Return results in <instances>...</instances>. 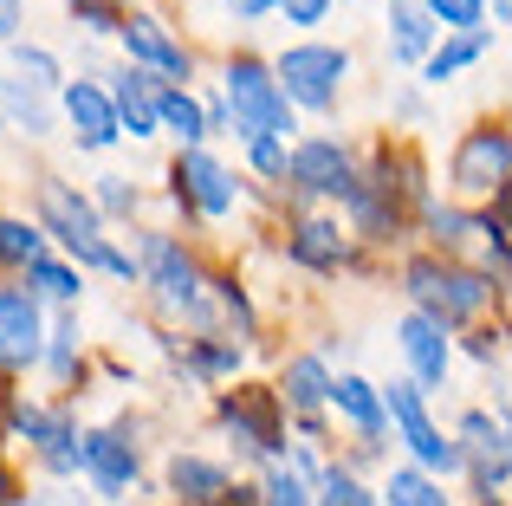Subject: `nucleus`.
Listing matches in <instances>:
<instances>
[{
	"instance_id": "16",
	"label": "nucleus",
	"mask_w": 512,
	"mask_h": 506,
	"mask_svg": "<svg viewBox=\"0 0 512 506\" xmlns=\"http://www.w3.org/2000/svg\"><path fill=\"white\" fill-rule=\"evenodd\" d=\"M104 98H111V111H117V130H130V137H156V98H163V85H156L150 72L124 65Z\"/></svg>"
},
{
	"instance_id": "29",
	"label": "nucleus",
	"mask_w": 512,
	"mask_h": 506,
	"mask_svg": "<svg viewBox=\"0 0 512 506\" xmlns=\"http://www.w3.org/2000/svg\"><path fill=\"white\" fill-rule=\"evenodd\" d=\"M78 286H85V279H78L65 260H33V266H26V292H33V299L46 292V299L65 305V299H78Z\"/></svg>"
},
{
	"instance_id": "1",
	"label": "nucleus",
	"mask_w": 512,
	"mask_h": 506,
	"mask_svg": "<svg viewBox=\"0 0 512 506\" xmlns=\"http://www.w3.org/2000/svg\"><path fill=\"white\" fill-rule=\"evenodd\" d=\"M39 234H52L72 260H85V266H98V273H111V279H137V260L130 253H117L111 241H104V228H98V208L85 202V195H72L65 182H39V221H33Z\"/></svg>"
},
{
	"instance_id": "45",
	"label": "nucleus",
	"mask_w": 512,
	"mask_h": 506,
	"mask_svg": "<svg viewBox=\"0 0 512 506\" xmlns=\"http://www.w3.org/2000/svg\"><path fill=\"white\" fill-rule=\"evenodd\" d=\"M214 506H253V494H240V487H227V494L214 500Z\"/></svg>"
},
{
	"instance_id": "5",
	"label": "nucleus",
	"mask_w": 512,
	"mask_h": 506,
	"mask_svg": "<svg viewBox=\"0 0 512 506\" xmlns=\"http://www.w3.org/2000/svg\"><path fill=\"white\" fill-rule=\"evenodd\" d=\"M409 292L422 299V312L428 318H441V325H454V318H474L480 305L493 299V286L480 273H454V266H441V260H409Z\"/></svg>"
},
{
	"instance_id": "9",
	"label": "nucleus",
	"mask_w": 512,
	"mask_h": 506,
	"mask_svg": "<svg viewBox=\"0 0 512 506\" xmlns=\"http://www.w3.org/2000/svg\"><path fill=\"white\" fill-rule=\"evenodd\" d=\"M117 39H124L130 65L150 72V78L163 72V78H182V85H188V72H195V65H188V46L156 20V13H130V20H117Z\"/></svg>"
},
{
	"instance_id": "40",
	"label": "nucleus",
	"mask_w": 512,
	"mask_h": 506,
	"mask_svg": "<svg viewBox=\"0 0 512 506\" xmlns=\"http://www.w3.org/2000/svg\"><path fill=\"white\" fill-rule=\"evenodd\" d=\"M279 13H286V26H318L331 13V0H273Z\"/></svg>"
},
{
	"instance_id": "21",
	"label": "nucleus",
	"mask_w": 512,
	"mask_h": 506,
	"mask_svg": "<svg viewBox=\"0 0 512 506\" xmlns=\"http://www.w3.org/2000/svg\"><path fill=\"white\" fill-rule=\"evenodd\" d=\"M428 39H435L428 13L415 7V0H389V52H396L402 65H422L428 59Z\"/></svg>"
},
{
	"instance_id": "13",
	"label": "nucleus",
	"mask_w": 512,
	"mask_h": 506,
	"mask_svg": "<svg viewBox=\"0 0 512 506\" xmlns=\"http://www.w3.org/2000/svg\"><path fill=\"white\" fill-rule=\"evenodd\" d=\"M65 98V117H72V137L78 150H111L124 130H117V111L111 98H104V85H85V78H72V85H59Z\"/></svg>"
},
{
	"instance_id": "28",
	"label": "nucleus",
	"mask_w": 512,
	"mask_h": 506,
	"mask_svg": "<svg viewBox=\"0 0 512 506\" xmlns=\"http://www.w3.org/2000/svg\"><path fill=\"white\" fill-rule=\"evenodd\" d=\"M383 500L389 506H448V494H441L422 468H396V474H389V487H383Z\"/></svg>"
},
{
	"instance_id": "19",
	"label": "nucleus",
	"mask_w": 512,
	"mask_h": 506,
	"mask_svg": "<svg viewBox=\"0 0 512 506\" xmlns=\"http://www.w3.org/2000/svg\"><path fill=\"white\" fill-rule=\"evenodd\" d=\"M169 487L182 506H214L227 494V468L221 461H201V455H175L169 461Z\"/></svg>"
},
{
	"instance_id": "43",
	"label": "nucleus",
	"mask_w": 512,
	"mask_h": 506,
	"mask_svg": "<svg viewBox=\"0 0 512 506\" xmlns=\"http://www.w3.org/2000/svg\"><path fill=\"white\" fill-rule=\"evenodd\" d=\"M474 357H480V364H500V331H487V338H474Z\"/></svg>"
},
{
	"instance_id": "10",
	"label": "nucleus",
	"mask_w": 512,
	"mask_h": 506,
	"mask_svg": "<svg viewBox=\"0 0 512 506\" xmlns=\"http://www.w3.org/2000/svg\"><path fill=\"white\" fill-rule=\"evenodd\" d=\"M46 344V318L26 286H0V370H20Z\"/></svg>"
},
{
	"instance_id": "23",
	"label": "nucleus",
	"mask_w": 512,
	"mask_h": 506,
	"mask_svg": "<svg viewBox=\"0 0 512 506\" xmlns=\"http://www.w3.org/2000/svg\"><path fill=\"white\" fill-rule=\"evenodd\" d=\"M279 396H286V409L312 416V409L331 396V370H325V357H292L286 377H279Z\"/></svg>"
},
{
	"instance_id": "17",
	"label": "nucleus",
	"mask_w": 512,
	"mask_h": 506,
	"mask_svg": "<svg viewBox=\"0 0 512 506\" xmlns=\"http://www.w3.org/2000/svg\"><path fill=\"white\" fill-rule=\"evenodd\" d=\"M0 117H7L20 137H46L52 130V91L26 85V78H0Z\"/></svg>"
},
{
	"instance_id": "2",
	"label": "nucleus",
	"mask_w": 512,
	"mask_h": 506,
	"mask_svg": "<svg viewBox=\"0 0 512 506\" xmlns=\"http://www.w3.org/2000/svg\"><path fill=\"white\" fill-rule=\"evenodd\" d=\"M221 98H227V124L240 137H279L286 143V130H299L292 124V104L273 85V65H260V59H227Z\"/></svg>"
},
{
	"instance_id": "3",
	"label": "nucleus",
	"mask_w": 512,
	"mask_h": 506,
	"mask_svg": "<svg viewBox=\"0 0 512 506\" xmlns=\"http://www.w3.org/2000/svg\"><path fill=\"white\" fill-rule=\"evenodd\" d=\"M344 78H350V52L344 46H286L279 65H273L279 98L299 104V111H331Z\"/></svg>"
},
{
	"instance_id": "31",
	"label": "nucleus",
	"mask_w": 512,
	"mask_h": 506,
	"mask_svg": "<svg viewBox=\"0 0 512 506\" xmlns=\"http://www.w3.org/2000/svg\"><path fill=\"white\" fill-rule=\"evenodd\" d=\"M46 370L59 383L78 370V318L72 312H59V318H52V331H46Z\"/></svg>"
},
{
	"instance_id": "34",
	"label": "nucleus",
	"mask_w": 512,
	"mask_h": 506,
	"mask_svg": "<svg viewBox=\"0 0 512 506\" xmlns=\"http://www.w3.org/2000/svg\"><path fill=\"white\" fill-rule=\"evenodd\" d=\"M260 506H312V487H305L286 461H273V468H266V481H260Z\"/></svg>"
},
{
	"instance_id": "12",
	"label": "nucleus",
	"mask_w": 512,
	"mask_h": 506,
	"mask_svg": "<svg viewBox=\"0 0 512 506\" xmlns=\"http://www.w3.org/2000/svg\"><path fill=\"white\" fill-rule=\"evenodd\" d=\"M506 182V130L500 124H480L467 130V143L454 150V189L461 195H487Z\"/></svg>"
},
{
	"instance_id": "36",
	"label": "nucleus",
	"mask_w": 512,
	"mask_h": 506,
	"mask_svg": "<svg viewBox=\"0 0 512 506\" xmlns=\"http://www.w3.org/2000/svg\"><path fill=\"white\" fill-rule=\"evenodd\" d=\"M13 65H20V78H26V85H39V91H59L65 85L59 59H52L46 46H13Z\"/></svg>"
},
{
	"instance_id": "33",
	"label": "nucleus",
	"mask_w": 512,
	"mask_h": 506,
	"mask_svg": "<svg viewBox=\"0 0 512 506\" xmlns=\"http://www.w3.org/2000/svg\"><path fill=\"white\" fill-rule=\"evenodd\" d=\"M350 215H357V234H370V241L396 234V208H389L376 189H363V182H357V195H350Z\"/></svg>"
},
{
	"instance_id": "44",
	"label": "nucleus",
	"mask_w": 512,
	"mask_h": 506,
	"mask_svg": "<svg viewBox=\"0 0 512 506\" xmlns=\"http://www.w3.org/2000/svg\"><path fill=\"white\" fill-rule=\"evenodd\" d=\"M227 7H234L240 20H260V13H273V0H227Z\"/></svg>"
},
{
	"instance_id": "20",
	"label": "nucleus",
	"mask_w": 512,
	"mask_h": 506,
	"mask_svg": "<svg viewBox=\"0 0 512 506\" xmlns=\"http://www.w3.org/2000/svg\"><path fill=\"white\" fill-rule=\"evenodd\" d=\"M325 403H338V416H350L363 435H383L389 429L383 396H376V383H363V377H331V396H325Z\"/></svg>"
},
{
	"instance_id": "7",
	"label": "nucleus",
	"mask_w": 512,
	"mask_h": 506,
	"mask_svg": "<svg viewBox=\"0 0 512 506\" xmlns=\"http://www.w3.org/2000/svg\"><path fill=\"white\" fill-rule=\"evenodd\" d=\"M78 474L98 487L104 500H124L137 487V442L124 429H85L78 435Z\"/></svg>"
},
{
	"instance_id": "47",
	"label": "nucleus",
	"mask_w": 512,
	"mask_h": 506,
	"mask_svg": "<svg viewBox=\"0 0 512 506\" xmlns=\"http://www.w3.org/2000/svg\"><path fill=\"white\" fill-rule=\"evenodd\" d=\"M104 7H124V0H104Z\"/></svg>"
},
{
	"instance_id": "8",
	"label": "nucleus",
	"mask_w": 512,
	"mask_h": 506,
	"mask_svg": "<svg viewBox=\"0 0 512 506\" xmlns=\"http://www.w3.org/2000/svg\"><path fill=\"white\" fill-rule=\"evenodd\" d=\"M286 176L305 195H344V202L357 195V169H350L338 137H305L299 150H286Z\"/></svg>"
},
{
	"instance_id": "18",
	"label": "nucleus",
	"mask_w": 512,
	"mask_h": 506,
	"mask_svg": "<svg viewBox=\"0 0 512 506\" xmlns=\"http://www.w3.org/2000/svg\"><path fill=\"white\" fill-rule=\"evenodd\" d=\"M292 260L312 266V273H338L350 260V241L338 221H299V234H292Z\"/></svg>"
},
{
	"instance_id": "30",
	"label": "nucleus",
	"mask_w": 512,
	"mask_h": 506,
	"mask_svg": "<svg viewBox=\"0 0 512 506\" xmlns=\"http://www.w3.org/2000/svg\"><path fill=\"white\" fill-rule=\"evenodd\" d=\"M0 260L7 266H33V260H46V234L33 228V221H0Z\"/></svg>"
},
{
	"instance_id": "38",
	"label": "nucleus",
	"mask_w": 512,
	"mask_h": 506,
	"mask_svg": "<svg viewBox=\"0 0 512 506\" xmlns=\"http://www.w3.org/2000/svg\"><path fill=\"white\" fill-rule=\"evenodd\" d=\"M247 156L260 176H286V143L279 137H247Z\"/></svg>"
},
{
	"instance_id": "15",
	"label": "nucleus",
	"mask_w": 512,
	"mask_h": 506,
	"mask_svg": "<svg viewBox=\"0 0 512 506\" xmlns=\"http://www.w3.org/2000/svg\"><path fill=\"white\" fill-rule=\"evenodd\" d=\"M402 357H409V370H415V390H435L441 377H448V325L441 318H428V312H409L402 318Z\"/></svg>"
},
{
	"instance_id": "24",
	"label": "nucleus",
	"mask_w": 512,
	"mask_h": 506,
	"mask_svg": "<svg viewBox=\"0 0 512 506\" xmlns=\"http://www.w3.org/2000/svg\"><path fill=\"white\" fill-rule=\"evenodd\" d=\"M487 46H493L487 26H474V33H454L448 46H435V52L422 59V78H428V85H448V78H454V72H467V65H474Z\"/></svg>"
},
{
	"instance_id": "41",
	"label": "nucleus",
	"mask_w": 512,
	"mask_h": 506,
	"mask_svg": "<svg viewBox=\"0 0 512 506\" xmlns=\"http://www.w3.org/2000/svg\"><path fill=\"white\" fill-rule=\"evenodd\" d=\"M221 305H227V318L240 325V338H247V331H253V305H247V292H240L234 279H221Z\"/></svg>"
},
{
	"instance_id": "14",
	"label": "nucleus",
	"mask_w": 512,
	"mask_h": 506,
	"mask_svg": "<svg viewBox=\"0 0 512 506\" xmlns=\"http://www.w3.org/2000/svg\"><path fill=\"white\" fill-rule=\"evenodd\" d=\"M13 429L33 442V455L46 461L52 474H78V429L59 409H13Z\"/></svg>"
},
{
	"instance_id": "22",
	"label": "nucleus",
	"mask_w": 512,
	"mask_h": 506,
	"mask_svg": "<svg viewBox=\"0 0 512 506\" xmlns=\"http://www.w3.org/2000/svg\"><path fill=\"white\" fill-rule=\"evenodd\" d=\"M221 422H227V435H234L247 455H273V448H279V435H273V422H266V409L247 403V396H221Z\"/></svg>"
},
{
	"instance_id": "39",
	"label": "nucleus",
	"mask_w": 512,
	"mask_h": 506,
	"mask_svg": "<svg viewBox=\"0 0 512 506\" xmlns=\"http://www.w3.org/2000/svg\"><path fill=\"white\" fill-rule=\"evenodd\" d=\"M428 228H435V234H441V241H461V234H467V228H474V221H467V215H461V208H441V202H428Z\"/></svg>"
},
{
	"instance_id": "37",
	"label": "nucleus",
	"mask_w": 512,
	"mask_h": 506,
	"mask_svg": "<svg viewBox=\"0 0 512 506\" xmlns=\"http://www.w3.org/2000/svg\"><path fill=\"white\" fill-rule=\"evenodd\" d=\"M98 215H130L137 208V189H130V176H98Z\"/></svg>"
},
{
	"instance_id": "26",
	"label": "nucleus",
	"mask_w": 512,
	"mask_h": 506,
	"mask_svg": "<svg viewBox=\"0 0 512 506\" xmlns=\"http://www.w3.org/2000/svg\"><path fill=\"white\" fill-rule=\"evenodd\" d=\"M156 130L182 137L188 150H201V137H208V124H201V104L188 98V91H163V98H156Z\"/></svg>"
},
{
	"instance_id": "46",
	"label": "nucleus",
	"mask_w": 512,
	"mask_h": 506,
	"mask_svg": "<svg viewBox=\"0 0 512 506\" xmlns=\"http://www.w3.org/2000/svg\"><path fill=\"white\" fill-rule=\"evenodd\" d=\"M7 506H52V500H39V494H26V500H7Z\"/></svg>"
},
{
	"instance_id": "4",
	"label": "nucleus",
	"mask_w": 512,
	"mask_h": 506,
	"mask_svg": "<svg viewBox=\"0 0 512 506\" xmlns=\"http://www.w3.org/2000/svg\"><path fill=\"white\" fill-rule=\"evenodd\" d=\"M376 396H383V416L396 422V435L409 442V455L422 461V468H441V474L467 468L461 448L435 429V416H428V403H422V390H415V383H389V390H376Z\"/></svg>"
},
{
	"instance_id": "27",
	"label": "nucleus",
	"mask_w": 512,
	"mask_h": 506,
	"mask_svg": "<svg viewBox=\"0 0 512 506\" xmlns=\"http://www.w3.org/2000/svg\"><path fill=\"white\" fill-rule=\"evenodd\" d=\"M182 364H188L195 383H214V377H234V370H240V351H234V344H214V338H195Z\"/></svg>"
},
{
	"instance_id": "42",
	"label": "nucleus",
	"mask_w": 512,
	"mask_h": 506,
	"mask_svg": "<svg viewBox=\"0 0 512 506\" xmlns=\"http://www.w3.org/2000/svg\"><path fill=\"white\" fill-rule=\"evenodd\" d=\"M26 26V0H0V46H13Z\"/></svg>"
},
{
	"instance_id": "11",
	"label": "nucleus",
	"mask_w": 512,
	"mask_h": 506,
	"mask_svg": "<svg viewBox=\"0 0 512 506\" xmlns=\"http://www.w3.org/2000/svg\"><path fill=\"white\" fill-rule=\"evenodd\" d=\"M175 182H182V195H188V202H195L208 221L234 215V202H240V182L227 176V163H221V156H208V150H182Z\"/></svg>"
},
{
	"instance_id": "32",
	"label": "nucleus",
	"mask_w": 512,
	"mask_h": 506,
	"mask_svg": "<svg viewBox=\"0 0 512 506\" xmlns=\"http://www.w3.org/2000/svg\"><path fill=\"white\" fill-rule=\"evenodd\" d=\"M312 494L325 500V506H376V494L357 481L350 468H318V481H312Z\"/></svg>"
},
{
	"instance_id": "25",
	"label": "nucleus",
	"mask_w": 512,
	"mask_h": 506,
	"mask_svg": "<svg viewBox=\"0 0 512 506\" xmlns=\"http://www.w3.org/2000/svg\"><path fill=\"white\" fill-rule=\"evenodd\" d=\"M461 461L474 455V461H506V422L500 416H487V409H467L461 416Z\"/></svg>"
},
{
	"instance_id": "6",
	"label": "nucleus",
	"mask_w": 512,
	"mask_h": 506,
	"mask_svg": "<svg viewBox=\"0 0 512 506\" xmlns=\"http://www.w3.org/2000/svg\"><path fill=\"white\" fill-rule=\"evenodd\" d=\"M130 260H137V273L156 286V299H163L169 312H201V286H208V279H201V266L188 260L169 234H143Z\"/></svg>"
},
{
	"instance_id": "35",
	"label": "nucleus",
	"mask_w": 512,
	"mask_h": 506,
	"mask_svg": "<svg viewBox=\"0 0 512 506\" xmlns=\"http://www.w3.org/2000/svg\"><path fill=\"white\" fill-rule=\"evenodd\" d=\"M415 7L428 13V26H454V33H474L480 13H487V0H415Z\"/></svg>"
}]
</instances>
